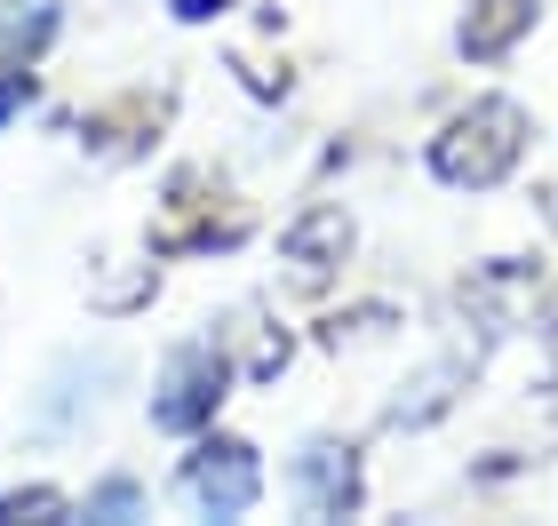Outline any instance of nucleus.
<instances>
[{
    "mask_svg": "<svg viewBox=\"0 0 558 526\" xmlns=\"http://www.w3.org/2000/svg\"><path fill=\"white\" fill-rule=\"evenodd\" d=\"M519 152H526V112L511 96H478V105L454 112L447 136L430 144V175L454 184V192H487L519 168Z\"/></svg>",
    "mask_w": 558,
    "mask_h": 526,
    "instance_id": "obj_1",
    "label": "nucleus"
},
{
    "mask_svg": "<svg viewBox=\"0 0 558 526\" xmlns=\"http://www.w3.org/2000/svg\"><path fill=\"white\" fill-rule=\"evenodd\" d=\"M223 383H232V367L216 359V343H184L168 359V375H160V399H151V423H160V431H199V423H208L216 407H223Z\"/></svg>",
    "mask_w": 558,
    "mask_h": 526,
    "instance_id": "obj_2",
    "label": "nucleus"
},
{
    "mask_svg": "<svg viewBox=\"0 0 558 526\" xmlns=\"http://www.w3.org/2000/svg\"><path fill=\"white\" fill-rule=\"evenodd\" d=\"M256 487H264V463H256V447H247V439H208L184 463V494L208 518H240L247 503H256Z\"/></svg>",
    "mask_w": 558,
    "mask_h": 526,
    "instance_id": "obj_3",
    "label": "nucleus"
},
{
    "mask_svg": "<svg viewBox=\"0 0 558 526\" xmlns=\"http://www.w3.org/2000/svg\"><path fill=\"white\" fill-rule=\"evenodd\" d=\"M295 487H303V503H312L319 518H343L351 503H360V463H351V447L312 439L295 455Z\"/></svg>",
    "mask_w": 558,
    "mask_h": 526,
    "instance_id": "obj_4",
    "label": "nucleus"
},
{
    "mask_svg": "<svg viewBox=\"0 0 558 526\" xmlns=\"http://www.w3.org/2000/svg\"><path fill=\"white\" fill-rule=\"evenodd\" d=\"M526 24H535V0H478V9L463 16V33H454V40H463V57L495 64L502 48H511V40L526 33Z\"/></svg>",
    "mask_w": 558,
    "mask_h": 526,
    "instance_id": "obj_5",
    "label": "nucleus"
},
{
    "mask_svg": "<svg viewBox=\"0 0 558 526\" xmlns=\"http://www.w3.org/2000/svg\"><path fill=\"white\" fill-rule=\"evenodd\" d=\"M343 247H351V223H343V208H312V216H303L295 232H288V264L303 271V280H327V264H336Z\"/></svg>",
    "mask_w": 558,
    "mask_h": 526,
    "instance_id": "obj_6",
    "label": "nucleus"
},
{
    "mask_svg": "<svg viewBox=\"0 0 558 526\" xmlns=\"http://www.w3.org/2000/svg\"><path fill=\"white\" fill-rule=\"evenodd\" d=\"M48 33H57L48 0H0V64H24L33 48H48Z\"/></svg>",
    "mask_w": 558,
    "mask_h": 526,
    "instance_id": "obj_7",
    "label": "nucleus"
},
{
    "mask_svg": "<svg viewBox=\"0 0 558 526\" xmlns=\"http://www.w3.org/2000/svg\"><path fill=\"white\" fill-rule=\"evenodd\" d=\"M64 494L57 487H24V494H0V518H57Z\"/></svg>",
    "mask_w": 558,
    "mask_h": 526,
    "instance_id": "obj_8",
    "label": "nucleus"
},
{
    "mask_svg": "<svg viewBox=\"0 0 558 526\" xmlns=\"http://www.w3.org/2000/svg\"><path fill=\"white\" fill-rule=\"evenodd\" d=\"M136 511V479H105L88 494V518H129Z\"/></svg>",
    "mask_w": 558,
    "mask_h": 526,
    "instance_id": "obj_9",
    "label": "nucleus"
},
{
    "mask_svg": "<svg viewBox=\"0 0 558 526\" xmlns=\"http://www.w3.org/2000/svg\"><path fill=\"white\" fill-rule=\"evenodd\" d=\"M24 105V64H0V120Z\"/></svg>",
    "mask_w": 558,
    "mask_h": 526,
    "instance_id": "obj_10",
    "label": "nucleus"
},
{
    "mask_svg": "<svg viewBox=\"0 0 558 526\" xmlns=\"http://www.w3.org/2000/svg\"><path fill=\"white\" fill-rule=\"evenodd\" d=\"M175 16H216V9H232V0H168Z\"/></svg>",
    "mask_w": 558,
    "mask_h": 526,
    "instance_id": "obj_11",
    "label": "nucleus"
}]
</instances>
